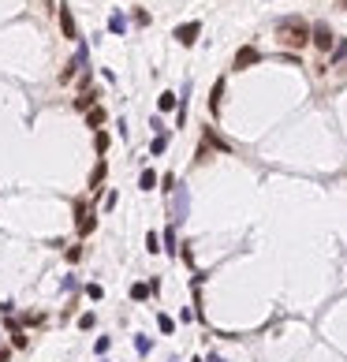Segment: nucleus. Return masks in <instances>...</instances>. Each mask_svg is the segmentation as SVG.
I'll list each match as a JSON object with an SVG mask.
<instances>
[{
	"label": "nucleus",
	"mask_w": 347,
	"mask_h": 362,
	"mask_svg": "<svg viewBox=\"0 0 347 362\" xmlns=\"http://www.w3.org/2000/svg\"><path fill=\"white\" fill-rule=\"evenodd\" d=\"M105 149H109V135L101 131V135H97V153H105Z\"/></svg>",
	"instance_id": "obj_25"
},
{
	"label": "nucleus",
	"mask_w": 347,
	"mask_h": 362,
	"mask_svg": "<svg viewBox=\"0 0 347 362\" xmlns=\"http://www.w3.org/2000/svg\"><path fill=\"white\" fill-rule=\"evenodd\" d=\"M276 41H280L284 49H306V41H314V30L306 26V19L287 15V19L276 23Z\"/></svg>",
	"instance_id": "obj_1"
},
{
	"label": "nucleus",
	"mask_w": 347,
	"mask_h": 362,
	"mask_svg": "<svg viewBox=\"0 0 347 362\" xmlns=\"http://www.w3.org/2000/svg\"><path fill=\"white\" fill-rule=\"evenodd\" d=\"M60 26H64V37H79V30H75V19H71V12L60 4Z\"/></svg>",
	"instance_id": "obj_8"
},
{
	"label": "nucleus",
	"mask_w": 347,
	"mask_h": 362,
	"mask_svg": "<svg viewBox=\"0 0 347 362\" xmlns=\"http://www.w3.org/2000/svg\"><path fill=\"white\" fill-rule=\"evenodd\" d=\"M82 64H86V49H79V53H75V60H71V64H67V68L60 71V82H71V79H75V71H79Z\"/></svg>",
	"instance_id": "obj_6"
},
{
	"label": "nucleus",
	"mask_w": 347,
	"mask_h": 362,
	"mask_svg": "<svg viewBox=\"0 0 347 362\" xmlns=\"http://www.w3.org/2000/svg\"><path fill=\"white\" fill-rule=\"evenodd\" d=\"M146 250H150V254L161 250V246H157V235H153V232H146Z\"/></svg>",
	"instance_id": "obj_22"
},
{
	"label": "nucleus",
	"mask_w": 347,
	"mask_h": 362,
	"mask_svg": "<svg viewBox=\"0 0 347 362\" xmlns=\"http://www.w3.org/2000/svg\"><path fill=\"white\" fill-rule=\"evenodd\" d=\"M134 351H138V355H150V340L146 336H134Z\"/></svg>",
	"instance_id": "obj_19"
},
{
	"label": "nucleus",
	"mask_w": 347,
	"mask_h": 362,
	"mask_svg": "<svg viewBox=\"0 0 347 362\" xmlns=\"http://www.w3.org/2000/svg\"><path fill=\"white\" fill-rule=\"evenodd\" d=\"M165 149H168V135H157L153 146H150V153H165Z\"/></svg>",
	"instance_id": "obj_15"
},
{
	"label": "nucleus",
	"mask_w": 347,
	"mask_h": 362,
	"mask_svg": "<svg viewBox=\"0 0 347 362\" xmlns=\"http://www.w3.org/2000/svg\"><path fill=\"white\" fill-rule=\"evenodd\" d=\"M209 362H224V358H217V355H213V358H209Z\"/></svg>",
	"instance_id": "obj_27"
},
{
	"label": "nucleus",
	"mask_w": 347,
	"mask_h": 362,
	"mask_svg": "<svg viewBox=\"0 0 347 362\" xmlns=\"http://www.w3.org/2000/svg\"><path fill=\"white\" fill-rule=\"evenodd\" d=\"M86 295H90V299H101L105 288H101V284H86Z\"/></svg>",
	"instance_id": "obj_20"
},
{
	"label": "nucleus",
	"mask_w": 347,
	"mask_h": 362,
	"mask_svg": "<svg viewBox=\"0 0 347 362\" xmlns=\"http://www.w3.org/2000/svg\"><path fill=\"white\" fill-rule=\"evenodd\" d=\"M198 34H202V23H183V26H176V41H179V45H194Z\"/></svg>",
	"instance_id": "obj_3"
},
{
	"label": "nucleus",
	"mask_w": 347,
	"mask_h": 362,
	"mask_svg": "<svg viewBox=\"0 0 347 362\" xmlns=\"http://www.w3.org/2000/svg\"><path fill=\"white\" fill-rule=\"evenodd\" d=\"M220 93H224V82H217V86H213V97H209V109H220Z\"/></svg>",
	"instance_id": "obj_16"
},
{
	"label": "nucleus",
	"mask_w": 347,
	"mask_h": 362,
	"mask_svg": "<svg viewBox=\"0 0 347 362\" xmlns=\"http://www.w3.org/2000/svg\"><path fill=\"white\" fill-rule=\"evenodd\" d=\"M343 56H347V41H340V45L332 49V60H343Z\"/></svg>",
	"instance_id": "obj_24"
},
{
	"label": "nucleus",
	"mask_w": 347,
	"mask_h": 362,
	"mask_svg": "<svg viewBox=\"0 0 347 362\" xmlns=\"http://www.w3.org/2000/svg\"><path fill=\"white\" fill-rule=\"evenodd\" d=\"M0 362H8V347H0Z\"/></svg>",
	"instance_id": "obj_26"
},
{
	"label": "nucleus",
	"mask_w": 347,
	"mask_h": 362,
	"mask_svg": "<svg viewBox=\"0 0 347 362\" xmlns=\"http://www.w3.org/2000/svg\"><path fill=\"white\" fill-rule=\"evenodd\" d=\"M340 8H347V0H340Z\"/></svg>",
	"instance_id": "obj_28"
},
{
	"label": "nucleus",
	"mask_w": 347,
	"mask_h": 362,
	"mask_svg": "<svg viewBox=\"0 0 347 362\" xmlns=\"http://www.w3.org/2000/svg\"><path fill=\"white\" fill-rule=\"evenodd\" d=\"M105 172H109V168H105V161H97V168H93V176H90V190H97V183L105 179Z\"/></svg>",
	"instance_id": "obj_13"
},
{
	"label": "nucleus",
	"mask_w": 347,
	"mask_h": 362,
	"mask_svg": "<svg viewBox=\"0 0 347 362\" xmlns=\"http://www.w3.org/2000/svg\"><path fill=\"white\" fill-rule=\"evenodd\" d=\"M86 123H90V127H101V123H105V109H101V105H93V109L86 112Z\"/></svg>",
	"instance_id": "obj_10"
},
{
	"label": "nucleus",
	"mask_w": 347,
	"mask_h": 362,
	"mask_svg": "<svg viewBox=\"0 0 347 362\" xmlns=\"http://www.w3.org/2000/svg\"><path fill=\"white\" fill-rule=\"evenodd\" d=\"M262 60V53L254 49V45H243V49L235 53V68H250V64H258Z\"/></svg>",
	"instance_id": "obj_5"
},
{
	"label": "nucleus",
	"mask_w": 347,
	"mask_h": 362,
	"mask_svg": "<svg viewBox=\"0 0 347 362\" xmlns=\"http://www.w3.org/2000/svg\"><path fill=\"white\" fill-rule=\"evenodd\" d=\"M161 112H172V109H176V93H161Z\"/></svg>",
	"instance_id": "obj_14"
},
{
	"label": "nucleus",
	"mask_w": 347,
	"mask_h": 362,
	"mask_svg": "<svg viewBox=\"0 0 347 362\" xmlns=\"http://www.w3.org/2000/svg\"><path fill=\"white\" fill-rule=\"evenodd\" d=\"M157 325H161V332H176V321H172L168 314H161V318H157Z\"/></svg>",
	"instance_id": "obj_17"
},
{
	"label": "nucleus",
	"mask_w": 347,
	"mask_h": 362,
	"mask_svg": "<svg viewBox=\"0 0 347 362\" xmlns=\"http://www.w3.org/2000/svg\"><path fill=\"white\" fill-rule=\"evenodd\" d=\"M194 362H202V358H194Z\"/></svg>",
	"instance_id": "obj_29"
},
{
	"label": "nucleus",
	"mask_w": 347,
	"mask_h": 362,
	"mask_svg": "<svg viewBox=\"0 0 347 362\" xmlns=\"http://www.w3.org/2000/svg\"><path fill=\"white\" fill-rule=\"evenodd\" d=\"M109 30H112V34H123V30H127V19H123L120 12H116V15L109 19Z\"/></svg>",
	"instance_id": "obj_12"
},
{
	"label": "nucleus",
	"mask_w": 347,
	"mask_h": 362,
	"mask_svg": "<svg viewBox=\"0 0 347 362\" xmlns=\"http://www.w3.org/2000/svg\"><path fill=\"white\" fill-rule=\"evenodd\" d=\"M150 295H153L150 284H131V299H134V302H146Z\"/></svg>",
	"instance_id": "obj_9"
},
{
	"label": "nucleus",
	"mask_w": 347,
	"mask_h": 362,
	"mask_svg": "<svg viewBox=\"0 0 347 362\" xmlns=\"http://www.w3.org/2000/svg\"><path fill=\"white\" fill-rule=\"evenodd\" d=\"M138 187H142V190H153V187H157V172H153V168H146V172L138 176Z\"/></svg>",
	"instance_id": "obj_11"
},
{
	"label": "nucleus",
	"mask_w": 347,
	"mask_h": 362,
	"mask_svg": "<svg viewBox=\"0 0 347 362\" xmlns=\"http://www.w3.org/2000/svg\"><path fill=\"white\" fill-rule=\"evenodd\" d=\"M187 213H190V190L187 187H176V190H172V221H187Z\"/></svg>",
	"instance_id": "obj_2"
},
{
	"label": "nucleus",
	"mask_w": 347,
	"mask_h": 362,
	"mask_svg": "<svg viewBox=\"0 0 347 362\" xmlns=\"http://www.w3.org/2000/svg\"><path fill=\"white\" fill-rule=\"evenodd\" d=\"M109 344H112V340H109V336H101L97 344H93V351H97V355H105V351H109Z\"/></svg>",
	"instance_id": "obj_23"
},
{
	"label": "nucleus",
	"mask_w": 347,
	"mask_h": 362,
	"mask_svg": "<svg viewBox=\"0 0 347 362\" xmlns=\"http://www.w3.org/2000/svg\"><path fill=\"white\" fill-rule=\"evenodd\" d=\"M165 250H168V254H179V250H176V232H172V228L165 232Z\"/></svg>",
	"instance_id": "obj_18"
},
{
	"label": "nucleus",
	"mask_w": 347,
	"mask_h": 362,
	"mask_svg": "<svg viewBox=\"0 0 347 362\" xmlns=\"http://www.w3.org/2000/svg\"><path fill=\"white\" fill-rule=\"evenodd\" d=\"M79 235H86V232H93V228H97V221H93V213H86V205L79 202Z\"/></svg>",
	"instance_id": "obj_7"
},
{
	"label": "nucleus",
	"mask_w": 347,
	"mask_h": 362,
	"mask_svg": "<svg viewBox=\"0 0 347 362\" xmlns=\"http://www.w3.org/2000/svg\"><path fill=\"white\" fill-rule=\"evenodd\" d=\"M93 325H97V318H93V314H82V318H79V329H93Z\"/></svg>",
	"instance_id": "obj_21"
},
{
	"label": "nucleus",
	"mask_w": 347,
	"mask_h": 362,
	"mask_svg": "<svg viewBox=\"0 0 347 362\" xmlns=\"http://www.w3.org/2000/svg\"><path fill=\"white\" fill-rule=\"evenodd\" d=\"M101 362H105V358H101Z\"/></svg>",
	"instance_id": "obj_30"
},
{
	"label": "nucleus",
	"mask_w": 347,
	"mask_h": 362,
	"mask_svg": "<svg viewBox=\"0 0 347 362\" xmlns=\"http://www.w3.org/2000/svg\"><path fill=\"white\" fill-rule=\"evenodd\" d=\"M314 45H317L321 53H329V49H332V30H329L325 23H317V26H314Z\"/></svg>",
	"instance_id": "obj_4"
}]
</instances>
